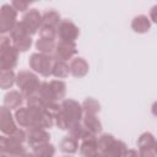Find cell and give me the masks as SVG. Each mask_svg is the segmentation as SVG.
Wrapping results in <instances>:
<instances>
[{
  "instance_id": "cell-3",
  "label": "cell",
  "mask_w": 157,
  "mask_h": 157,
  "mask_svg": "<svg viewBox=\"0 0 157 157\" xmlns=\"http://www.w3.org/2000/svg\"><path fill=\"white\" fill-rule=\"evenodd\" d=\"M60 112L66 118L69 123V128L74 124L81 123L82 117H83V110H82L81 104L74 99L63 101V103L60 104Z\"/></svg>"
},
{
  "instance_id": "cell-24",
  "label": "cell",
  "mask_w": 157,
  "mask_h": 157,
  "mask_svg": "<svg viewBox=\"0 0 157 157\" xmlns=\"http://www.w3.org/2000/svg\"><path fill=\"white\" fill-rule=\"evenodd\" d=\"M36 48L38 49V52L40 54L52 55V53L55 49V42L54 40H49V39H44V38H39L36 42Z\"/></svg>"
},
{
  "instance_id": "cell-7",
  "label": "cell",
  "mask_w": 157,
  "mask_h": 157,
  "mask_svg": "<svg viewBox=\"0 0 157 157\" xmlns=\"http://www.w3.org/2000/svg\"><path fill=\"white\" fill-rule=\"evenodd\" d=\"M77 53V48L75 42H64V40H59L58 44H55V49H54V58L55 60L59 61H66L69 59H71L75 54Z\"/></svg>"
},
{
  "instance_id": "cell-14",
  "label": "cell",
  "mask_w": 157,
  "mask_h": 157,
  "mask_svg": "<svg viewBox=\"0 0 157 157\" xmlns=\"http://www.w3.org/2000/svg\"><path fill=\"white\" fill-rule=\"evenodd\" d=\"M23 97L18 91H9L4 97V105L7 109H17L22 105Z\"/></svg>"
},
{
  "instance_id": "cell-31",
  "label": "cell",
  "mask_w": 157,
  "mask_h": 157,
  "mask_svg": "<svg viewBox=\"0 0 157 157\" xmlns=\"http://www.w3.org/2000/svg\"><path fill=\"white\" fill-rule=\"evenodd\" d=\"M32 43H33V40H32L31 36H26V37L18 39V40H15L12 47L17 50V53H23V52H27L31 48Z\"/></svg>"
},
{
  "instance_id": "cell-33",
  "label": "cell",
  "mask_w": 157,
  "mask_h": 157,
  "mask_svg": "<svg viewBox=\"0 0 157 157\" xmlns=\"http://www.w3.org/2000/svg\"><path fill=\"white\" fill-rule=\"evenodd\" d=\"M39 37L49 40H54L56 37V28L48 27V26H40L39 27Z\"/></svg>"
},
{
  "instance_id": "cell-2",
  "label": "cell",
  "mask_w": 157,
  "mask_h": 157,
  "mask_svg": "<svg viewBox=\"0 0 157 157\" xmlns=\"http://www.w3.org/2000/svg\"><path fill=\"white\" fill-rule=\"evenodd\" d=\"M55 61L56 60L53 55H45L40 53H33L28 60L31 69L44 77H48L52 75Z\"/></svg>"
},
{
  "instance_id": "cell-38",
  "label": "cell",
  "mask_w": 157,
  "mask_h": 157,
  "mask_svg": "<svg viewBox=\"0 0 157 157\" xmlns=\"http://www.w3.org/2000/svg\"><path fill=\"white\" fill-rule=\"evenodd\" d=\"M6 145H7V136L6 135H0V155H5Z\"/></svg>"
},
{
  "instance_id": "cell-17",
  "label": "cell",
  "mask_w": 157,
  "mask_h": 157,
  "mask_svg": "<svg viewBox=\"0 0 157 157\" xmlns=\"http://www.w3.org/2000/svg\"><path fill=\"white\" fill-rule=\"evenodd\" d=\"M16 81V75L13 70H6V69H0V88L2 90H9L13 86Z\"/></svg>"
},
{
  "instance_id": "cell-32",
  "label": "cell",
  "mask_w": 157,
  "mask_h": 157,
  "mask_svg": "<svg viewBox=\"0 0 157 157\" xmlns=\"http://www.w3.org/2000/svg\"><path fill=\"white\" fill-rule=\"evenodd\" d=\"M26 36H27V33H26V31H25V28H23L21 21H20V22H16V25H15V26L12 27V29L10 31V38H11V40H12V42L18 40V39H21V38H23V37H26Z\"/></svg>"
},
{
  "instance_id": "cell-44",
  "label": "cell",
  "mask_w": 157,
  "mask_h": 157,
  "mask_svg": "<svg viewBox=\"0 0 157 157\" xmlns=\"http://www.w3.org/2000/svg\"><path fill=\"white\" fill-rule=\"evenodd\" d=\"M65 157H71V156H65Z\"/></svg>"
},
{
  "instance_id": "cell-18",
  "label": "cell",
  "mask_w": 157,
  "mask_h": 157,
  "mask_svg": "<svg viewBox=\"0 0 157 157\" xmlns=\"http://www.w3.org/2000/svg\"><path fill=\"white\" fill-rule=\"evenodd\" d=\"M26 151H25V147L22 146V144L16 142L7 136V145H6V152H5V155L7 157H22V155Z\"/></svg>"
},
{
  "instance_id": "cell-39",
  "label": "cell",
  "mask_w": 157,
  "mask_h": 157,
  "mask_svg": "<svg viewBox=\"0 0 157 157\" xmlns=\"http://www.w3.org/2000/svg\"><path fill=\"white\" fill-rule=\"evenodd\" d=\"M123 157H140V156L136 150H126Z\"/></svg>"
},
{
  "instance_id": "cell-19",
  "label": "cell",
  "mask_w": 157,
  "mask_h": 157,
  "mask_svg": "<svg viewBox=\"0 0 157 157\" xmlns=\"http://www.w3.org/2000/svg\"><path fill=\"white\" fill-rule=\"evenodd\" d=\"M60 15L54 10H48L42 15V25L40 26H48L56 28V26L60 22Z\"/></svg>"
},
{
  "instance_id": "cell-26",
  "label": "cell",
  "mask_w": 157,
  "mask_h": 157,
  "mask_svg": "<svg viewBox=\"0 0 157 157\" xmlns=\"http://www.w3.org/2000/svg\"><path fill=\"white\" fill-rule=\"evenodd\" d=\"M15 119L22 128H29V114L27 107H20L15 112Z\"/></svg>"
},
{
  "instance_id": "cell-11",
  "label": "cell",
  "mask_w": 157,
  "mask_h": 157,
  "mask_svg": "<svg viewBox=\"0 0 157 157\" xmlns=\"http://www.w3.org/2000/svg\"><path fill=\"white\" fill-rule=\"evenodd\" d=\"M81 141L82 142L78 147H80V155L82 157H93L98 152L96 135H91V136H88Z\"/></svg>"
},
{
  "instance_id": "cell-10",
  "label": "cell",
  "mask_w": 157,
  "mask_h": 157,
  "mask_svg": "<svg viewBox=\"0 0 157 157\" xmlns=\"http://www.w3.org/2000/svg\"><path fill=\"white\" fill-rule=\"evenodd\" d=\"M18 59V53L17 50L11 45L4 52L0 53V69H6V70H12Z\"/></svg>"
},
{
  "instance_id": "cell-15",
  "label": "cell",
  "mask_w": 157,
  "mask_h": 157,
  "mask_svg": "<svg viewBox=\"0 0 157 157\" xmlns=\"http://www.w3.org/2000/svg\"><path fill=\"white\" fill-rule=\"evenodd\" d=\"M126 150V145L123 141L114 140L113 144L102 153L104 155V157H123Z\"/></svg>"
},
{
  "instance_id": "cell-25",
  "label": "cell",
  "mask_w": 157,
  "mask_h": 157,
  "mask_svg": "<svg viewBox=\"0 0 157 157\" xmlns=\"http://www.w3.org/2000/svg\"><path fill=\"white\" fill-rule=\"evenodd\" d=\"M69 74H70V69H69V65L66 64V61L56 60L55 64H54L52 75L58 77V78H65V77L69 76Z\"/></svg>"
},
{
  "instance_id": "cell-35",
  "label": "cell",
  "mask_w": 157,
  "mask_h": 157,
  "mask_svg": "<svg viewBox=\"0 0 157 157\" xmlns=\"http://www.w3.org/2000/svg\"><path fill=\"white\" fill-rule=\"evenodd\" d=\"M11 6L18 12H25L27 9H28V6H29V4L27 2V1H22V0H15V1H12L11 2Z\"/></svg>"
},
{
  "instance_id": "cell-29",
  "label": "cell",
  "mask_w": 157,
  "mask_h": 157,
  "mask_svg": "<svg viewBox=\"0 0 157 157\" xmlns=\"http://www.w3.org/2000/svg\"><path fill=\"white\" fill-rule=\"evenodd\" d=\"M137 147L139 148H150V147H156V140L155 136L151 132H144L140 135L137 140Z\"/></svg>"
},
{
  "instance_id": "cell-1",
  "label": "cell",
  "mask_w": 157,
  "mask_h": 157,
  "mask_svg": "<svg viewBox=\"0 0 157 157\" xmlns=\"http://www.w3.org/2000/svg\"><path fill=\"white\" fill-rule=\"evenodd\" d=\"M15 83L21 91V94L23 98H29L37 94L40 81L36 74L28 70H22L16 75V81Z\"/></svg>"
},
{
  "instance_id": "cell-9",
  "label": "cell",
  "mask_w": 157,
  "mask_h": 157,
  "mask_svg": "<svg viewBox=\"0 0 157 157\" xmlns=\"http://www.w3.org/2000/svg\"><path fill=\"white\" fill-rule=\"evenodd\" d=\"M16 123L11 114V110L5 105H0V131L9 136L16 130Z\"/></svg>"
},
{
  "instance_id": "cell-30",
  "label": "cell",
  "mask_w": 157,
  "mask_h": 157,
  "mask_svg": "<svg viewBox=\"0 0 157 157\" xmlns=\"http://www.w3.org/2000/svg\"><path fill=\"white\" fill-rule=\"evenodd\" d=\"M114 136L110 135V134H102L98 139H97V148H98V152H104L114 141Z\"/></svg>"
},
{
  "instance_id": "cell-42",
  "label": "cell",
  "mask_w": 157,
  "mask_h": 157,
  "mask_svg": "<svg viewBox=\"0 0 157 157\" xmlns=\"http://www.w3.org/2000/svg\"><path fill=\"white\" fill-rule=\"evenodd\" d=\"M93 157H104V155H103V153H101V152H97Z\"/></svg>"
},
{
  "instance_id": "cell-36",
  "label": "cell",
  "mask_w": 157,
  "mask_h": 157,
  "mask_svg": "<svg viewBox=\"0 0 157 157\" xmlns=\"http://www.w3.org/2000/svg\"><path fill=\"white\" fill-rule=\"evenodd\" d=\"M139 156H140V157H157L156 147H150V148H139Z\"/></svg>"
},
{
  "instance_id": "cell-43",
  "label": "cell",
  "mask_w": 157,
  "mask_h": 157,
  "mask_svg": "<svg viewBox=\"0 0 157 157\" xmlns=\"http://www.w3.org/2000/svg\"><path fill=\"white\" fill-rule=\"evenodd\" d=\"M0 157H7L6 155H0Z\"/></svg>"
},
{
  "instance_id": "cell-41",
  "label": "cell",
  "mask_w": 157,
  "mask_h": 157,
  "mask_svg": "<svg viewBox=\"0 0 157 157\" xmlns=\"http://www.w3.org/2000/svg\"><path fill=\"white\" fill-rule=\"evenodd\" d=\"M22 157H36V156H34V153H28V152H25V153L22 155Z\"/></svg>"
},
{
  "instance_id": "cell-4",
  "label": "cell",
  "mask_w": 157,
  "mask_h": 157,
  "mask_svg": "<svg viewBox=\"0 0 157 157\" xmlns=\"http://www.w3.org/2000/svg\"><path fill=\"white\" fill-rule=\"evenodd\" d=\"M17 11L11 6V4H4L0 7V36L10 32L16 25Z\"/></svg>"
},
{
  "instance_id": "cell-16",
  "label": "cell",
  "mask_w": 157,
  "mask_h": 157,
  "mask_svg": "<svg viewBox=\"0 0 157 157\" xmlns=\"http://www.w3.org/2000/svg\"><path fill=\"white\" fill-rule=\"evenodd\" d=\"M131 28L137 33H146L151 28V21L145 15H139L134 17L131 22Z\"/></svg>"
},
{
  "instance_id": "cell-40",
  "label": "cell",
  "mask_w": 157,
  "mask_h": 157,
  "mask_svg": "<svg viewBox=\"0 0 157 157\" xmlns=\"http://www.w3.org/2000/svg\"><path fill=\"white\" fill-rule=\"evenodd\" d=\"M156 11H157V5H155L152 9H151V20L153 21V22H157V13H156Z\"/></svg>"
},
{
  "instance_id": "cell-34",
  "label": "cell",
  "mask_w": 157,
  "mask_h": 157,
  "mask_svg": "<svg viewBox=\"0 0 157 157\" xmlns=\"http://www.w3.org/2000/svg\"><path fill=\"white\" fill-rule=\"evenodd\" d=\"M26 136L27 135H26L25 130H22V129H16L11 135H9V137L11 140H13V141H16L18 144H23L26 141Z\"/></svg>"
},
{
  "instance_id": "cell-23",
  "label": "cell",
  "mask_w": 157,
  "mask_h": 157,
  "mask_svg": "<svg viewBox=\"0 0 157 157\" xmlns=\"http://www.w3.org/2000/svg\"><path fill=\"white\" fill-rule=\"evenodd\" d=\"M49 86L52 88V92L54 94V98L55 101L58 99H63L65 97V93H66V85L64 81L61 80H53L49 82Z\"/></svg>"
},
{
  "instance_id": "cell-12",
  "label": "cell",
  "mask_w": 157,
  "mask_h": 157,
  "mask_svg": "<svg viewBox=\"0 0 157 157\" xmlns=\"http://www.w3.org/2000/svg\"><path fill=\"white\" fill-rule=\"evenodd\" d=\"M69 69H70V74L75 77H83L87 75L88 72V63L83 59V58H75L70 61V65H69Z\"/></svg>"
},
{
  "instance_id": "cell-37",
  "label": "cell",
  "mask_w": 157,
  "mask_h": 157,
  "mask_svg": "<svg viewBox=\"0 0 157 157\" xmlns=\"http://www.w3.org/2000/svg\"><path fill=\"white\" fill-rule=\"evenodd\" d=\"M11 47V38L7 36H0V53Z\"/></svg>"
},
{
  "instance_id": "cell-20",
  "label": "cell",
  "mask_w": 157,
  "mask_h": 157,
  "mask_svg": "<svg viewBox=\"0 0 157 157\" xmlns=\"http://www.w3.org/2000/svg\"><path fill=\"white\" fill-rule=\"evenodd\" d=\"M42 102L44 103H50V102H56L54 98V94L52 92V88L49 86V82H40L39 90L36 94Z\"/></svg>"
},
{
  "instance_id": "cell-13",
  "label": "cell",
  "mask_w": 157,
  "mask_h": 157,
  "mask_svg": "<svg viewBox=\"0 0 157 157\" xmlns=\"http://www.w3.org/2000/svg\"><path fill=\"white\" fill-rule=\"evenodd\" d=\"M81 121H82L81 124L86 128V130L92 135H96L102 130V123L94 114H85Z\"/></svg>"
},
{
  "instance_id": "cell-28",
  "label": "cell",
  "mask_w": 157,
  "mask_h": 157,
  "mask_svg": "<svg viewBox=\"0 0 157 157\" xmlns=\"http://www.w3.org/2000/svg\"><path fill=\"white\" fill-rule=\"evenodd\" d=\"M81 107H82V110L85 114H94L96 115V113H98L101 110V104L94 98L85 99L83 103L81 104Z\"/></svg>"
},
{
  "instance_id": "cell-22",
  "label": "cell",
  "mask_w": 157,
  "mask_h": 157,
  "mask_svg": "<svg viewBox=\"0 0 157 157\" xmlns=\"http://www.w3.org/2000/svg\"><path fill=\"white\" fill-rule=\"evenodd\" d=\"M60 150L64 153H75L78 150V141H76L74 137H71L70 135L65 136L61 141H60Z\"/></svg>"
},
{
  "instance_id": "cell-21",
  "label": "cell",
  "mask_w": 157,
  "mask_h": 157,
  "mask_svg": "<svg viewBox=\"0 0 157 157\" xmlns=\"http://www.w3.org/2000/svg\"><path fill=\"white\" fill-rule=\"evenodd\" d=\"M69 135L71 137H74L76 141H78V140H83V139L91 136L92 134L88 132L86 130V128L81 123H77V124H74V125H71L69 128Z\"/></svg>"
},
{
  "instance_id": "cell-8",
  "label": "cell",
  "mask_w": 157,
  "mask_h": 157,
  "mask_svg": "<svg viewBox=\"0 0 157 157\" xmlns=\"http://www.w3.org/2000/svg\"><path fill=\"white\" fill-rule=\"evenodd\" d=\"M26 135H27L26 140L32 148L38 147L44 144H48L50 140L49 132L45 129H40V128H31V129H28Z\"/></svg>"
},
{
  "instance_id": "cell-27",
  "label": "cell",
  "mask_w": 157,
  "mask_h": 157,
  "mask_svg": "<svg viewBox=\"0 0 157 157\" xmlns=\"http://www.w3.org/2000/svg\"><path fill=\"white\" fill-rule=\"evenodd\" d=\"M33 153L36 157H54L55 153V147L52 144H44L38 147L33 148Z\"/></svg>"
},
{
  "instance_id": "cell-6",
  "label": "cell",
  "mask_w": 157,
  "mask_h": 157,
  "mask_svg": "<svg viewBox=\"0 0 157 157\" xmlns=\"http://www.w3.org/2000/svg\"><path fill=\"white\" fill-rule=\"evenodd\" d=\"M80 34L77 26L70 20H61L56 26V36L64 42H75Z\"/></svg>"
},
{
  "instance_id": "cell-5",
  "label": "cell",
  "mask_w": 157,
  "mask_h": 157,
  "mask_svg": "<svg viewBox=\"0 0 157 157\" xmlns=\"http://www.w3.org/2000/svg\"><path fill=\"white\" fill-rule=\"evenodd\" d=\"M21 23L27 36H32L39 31V27L42 25V15L37 9H31L23 15Z\"/></svg>"
}]
</instances>
